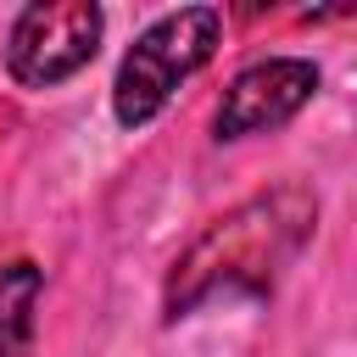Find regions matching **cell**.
<instances>
[{
	"instance_id": "6da1fadb",
	"label": "cell",
	"mask_w": 357,
	"mask_h": 357,
	"mask_svg": "<svg viewBox=\"0 0 357 357\" xmlns=\"http://www.w3.org/2000/svg\"><path fill=\"white\" fill-rule=\"evenodd\" d=\"M312 229H318V195L296 178L212 218L167 268V284H162L167 318H184L234 296H268L279 273L301 257Z\"/></svg>"
},
{
	"instance_id": "7a4b0ae2",
	"label": "cell",
	"mask_w": 357,
	"mask_h": 357,
	"mask_svg": "<svg viewBox=\"0 0 357 357\" xmlns=\"http://www.w3.org/2000/svg\"><path fill=\"white\" fill-rule=\"evenodd\" d=\"M223 39V11L218 6H178L156 17L117 61L112 78V117L123 128H145L184 78H195Z\"/></svg>"
},
{
	"instance_id": "3957f363",
	"label": "cell",
	"mask_w": 357,
	"mask_h": 357,
	"mask_svg": "<svg viewBox=\"0 0 357 357\" xmlns=\"http://www.w3.org/2000/svg\"><path fill=\"white\" fill-rule=\"evenodd\" d=\"M100 28L106 17L95 0H33L6 33V73L22 89H56L95 61Z\"/></svg>"
},
{
	"instance_id": "277c9868",
	"label": "cell",
	"mask_w": 357,
	"mask_h": 357,
	"mask_svg": "<svg viewBox=\"0 0 357 357\" xmlns=\"http://www.w3.org/2000/svg\"><path fill=\"white\" fill-rule=\"evenodd\" d=\"M318 67L307 56H268L245 73H234V84L223 89L218 100V139H251V134H268V128H284L312 95H318Z\"/></svg>"
},
{
	"instance_id": "5b68a950",
	"label": "cell",
	"mask_w": 357,
	"mask_h": 357,
	"mask_svg": "<svg viewBox=\"0 0 357 357\" xmlns=\"http://www.w3.org/2000/svg\"><path fill=\"white\" fill-rule=\"evenodd\" d=\"M39 301H45V273H39V262H28V257L6 262V268H0V357H33Z\"/></svg>"
}]
</instances>
